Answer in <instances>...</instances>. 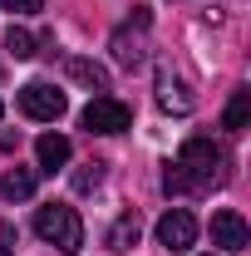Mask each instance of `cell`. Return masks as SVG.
Here are the masks:
<instances>
[{
    "mask_svg": "<svg viewBox=\"0 0 251 256\" xmlns=\"http://www.w3.org/2000/svg\"><path fill=\"white\" fill-rule=\"evenodd\" d=\"M207 256H212V252H207Z\"/></svg>",
    "mask_w": 251,
    "mask_h": 256,
    "instance_id": "ac0fdd59",
    "label": "cell"
},
{
    "mask_svg": "<svg viewBox=\"0 0 251 256\" xmlns=\"http://www.w3.org/2000/svg\"><path fill=\"white\" fill-rule=\"evenodd\" d=\"M34 232H40L50 246H60L64 256H74L84 246V222H79V212L64 207V202H44V207L34 212Z\"/></svg>",
    "mask_w": 251,
    "mask_h": 256,
    "instance_id": "7a4b0ae2",
    "label": "cell"
},
{
    "mask_svg": "<svg viewBox=\"0 0 251 256\" xmlns=\"http://www.w3.org/2000/svg\"><path fill=\"white\" fill-rule=\"evenodd\" d=\"M192 242H197V217H192L188 207H168V212L158 217V246H168V252H188Z\"/></svg>",
    "mask_w": 251,
    "mask_h": 256,
    "instance_id": "8992f818",
    "label": "cell"
},
{
    "mask_svg": "<svg viewBox=\"0 0 251 256\" xmlns=\"http://www.w3.org/2000/svg\"><path fill=\"white\" fill-rule=\"evenodd\" d=\"M104 182V162H84L79 172H74V192H94Z\"/></svg>",
    "mask_w": 251,
    "mask_h": 256,
    "instance_id": "9a60e30c",
    "label": "cell"
},
{
    "mask_svg": "<svg viewBox=\"0 0 251 256\" xmlns=\"http://www.w3.org/2000/svg\"><path fill=\"white\" fill-rule=\"evenodd\" d=\"M64 108H69V98H64V89H54L50 79H30V84L20 89V114L34 118V124H54V118H64Z\"/></svg>",
    "mask_w": 251,
    "mask_h": 256,
    "instance_id": "277c9868",
    "label": "cell"
},
{
    "mask_svg": "<svg viewBox=\"0 0 251 256\" xmlns=\"http://www.w3.org/2000/svg\"><path fill=\"white\" fill-rule=\"evenodd\" d=\"M138 236H143V222H138V212H124L118 222L108 226V252H133V246H138Z\"/></svg>",
    "mask_w": 251,
    "mask_h": 256,
    "instance_id": "7c38bea8",
    "label": "cell"
},
{
    "mask_svg": "<svg viewBox=\"0 0 251 256\" xmlns=\"http://www.w3.org/2000/svg\"><path fill=\"white\" fill-rule=\"evenodd\" d=\"M226 148L212 143V138H188L182 148H178V158L168 162V172H162V188L168 197H188V192H212L226 182Z\"/></svg>",
    "mask_w": 251,
    "mask_h": 256,
    "instance_id": "6da1fadb",
    "label": "cell"
},
{
    "mask_svg": "<svg viewBox=\"0 0 251 256\" xmlns=\"http://www.w3.org/2000/svg\"><path fill=\"white\" fill-rule=\"evenodd\" d=\"M148 25H153L148 5H133V20L114 30V40H108V50H114V60L124 64V69H138V64L148 60Z\"/></svg>",
    "mask_w": 251,
    "mask_h": 256,
    "instance_id": "3957f363",
    "label": "cell"
},
{
    "mask_svg": "<svg viewBox=\"0 0 251 256\" xmlns=\"http://www.w3.org/2000/svg\"><path fill=\"white\" fill-rule=\"evenodd\" d=\"M158 104H162L168 114H192L197 98H192V89L172 74V69H158Z\"/></svg>",
    "mask_w": 251,
    "mask_h": 256,
    "instance_id": "ba28073f",
    "label": "cell"
},
{
    "mask_svg": "<svg viewBox=\"0 0 251 256\" xmlns=\"http://www.w3.org/2000/svg\"><path fill=\"white\" fill-rule=\"evenodd\" d=\"M34 182H40L34 168H10V172L0 178V197H5V202H30V197H34Z\"/></svg>",
    "mask_w": 251,
    "mask_h": 256,
    "instance_id": "8fae6325",
    "label": "cell"
},
{
    "mask_svg": "<svg viewBox=\"0 0 251 256\" xmlns=\"http://www.w3.org/2000/svg\"><path fill=\"white\" fill-rule=\"evenodd\" d=\"M34 158H40V172H60L64 162L74 158V148H69L64 133H44V138L34 143Z\"/></svg>",
    "mask_w": 251,
    "mask_h": 256,
    "instance_id": "9c48e42d",
    "label": "cell"
},
{
    "mask_svg": "<svg viewBox=\"0 0 251 256\" xmlns=\"http://www.w3.org/2000/svg\"><path fill=\"white\" fill-rule=\"evenodd\" d=\"M5 10H15V15H40L44 10V0H0Z\"/></svg>",
    "mask_w": 251,
    "mask_h": 256,
    "instance_id": "2e32d148",
    "label": "cell"
},
{
    "mask_svg": "<svg viewBox=\"0 0 251 256\" xmlns=\"http://www.w3.org/2000/svg\"><path fill=\"white\" fill-rule=\"evenodd\" d=\"M64 69H69V79H79V84H84V89H94V94H104V89H108V69H104V64H94V60L69 54V60H64Z\"/></svg>",
    "mask_w": 251,
    "mask_h": 256,
    "instance_id": "30bf717a",
    "label": "cell"
},
{
    "mask_svg": "<svg viewBox=\"0 0 251 256\" xmlns=\"http://www.w3.org/2000/svg\"><path fill=\"white\" fill-rule=\"evenodd\" d=\"M212 246H222V252H246L251 246V232L242 222V212H232V207L212 212Z\"/></svg>",
    "mask_w": 251,
    "mask_h": 256,
    "instance_id": "52a82bcc",
    "label": "cell"
},
{
    "mask_svg": "<svg viewBox=\"0 0 251 256\" xmlns=\"http://www.w3.org/2000/svg\"><path fill=\"white\" fill-rule=\"evenodd\" d=\"M0 256H15V226L0 222Z\"/></svg>",
    "mask_w": 251,
    "mask_h": 256,
    "instance_id": "e0dca14e",
    "label": "cell"
},
{
    "mask_svg": "<svg viewBox=\"0 0 251 256\" xmlns=\"http://www.w3.org/2000/svg\"><path fill=\"white\" fill-rule=\"evenodd\" d=\"M79 124L89 128V133H124V128H133V108H128L124 98L94 94V104L79 114Z\"/></svg>",
    "mask_w": 251,
    "mask_h": 256,
    "instance_id": "5b68a950",
    "label": "cell"
},
{
    "mask_svg": "<svg viewBox=\"0 0 251 256\" xmlns=\"http://www.w3.org/2000/svg\"><path fill=\"white\" fill-rule=\"evenodd\" d=\"M246 118H251V89H236L232 104H226V114H222V128H226V133H242Z\"/></svg>",
    "mask_w": 251,
    "mask_h": 256,
    "instance_id": "4fadbf2b",
    "label": "cell"
},
{
    "mask_svg": "<svg viewBox=\"0 0 251 256\" xmlns=\"http://www.w3.org/2000/svg\"><path fill=\"white\" fill-rule=\"evenodd\" d=\"M5 50H10L15 60H34V54H40V40H34L25 25H10V30H5Z\"/></svg>",
    "mask_w": 251,
    "mask_h": 256,
    "instance_id": "5bb4252c",
    "label": "cell"
}]
</instances>
